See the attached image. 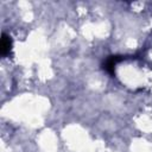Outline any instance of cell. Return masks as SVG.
Returning <instances> with one entry per match:
<instances>
[{
	"mask_svg": "<svg viewBox=\"0 0 152 152\" xmlns=\"http://www.w3.org/2000/svg\"><path fill=\"white\" fill-rule=\"evenodd\" d=\"M12 50V38L10 36H7L6 33H2L1 37V42H0V51H1V56H7Z\"/></svg>",
	"mask_w": 152,
	"mask_h": 152,
	"instance_id": "obj_2",
	"label": "cell"
},
{
	"mask_svg": "<svg viewBox=\"0 0 152 152\" xmlns=\"http://www.w3.org/2000/svg\"><path fill=\"white\" fill-rule=\"evenodd\" d=\"M122 59H125V57H122V56H110V57H108V58L106 59L104 64H103L104 70H106L108 74L114 75V74H115V65H116V63L121 62Z\"/></svg>",
	"mask_w": 152,
	"mask_h": 152,
	"instance_id": "obj_1",
	"label": "cell"
}]
</instances>
